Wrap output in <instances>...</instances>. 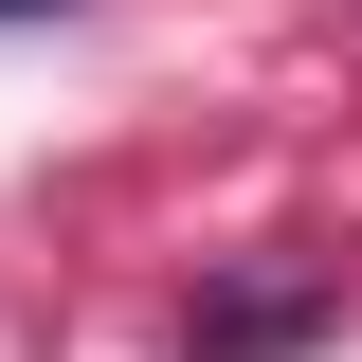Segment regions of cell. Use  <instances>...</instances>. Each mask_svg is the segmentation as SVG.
<instances>
[{
    "mask_svg": "<svg viewBox=\"0 0 362 362\" xmlns=\"http://www.w3.org/2000/svg\"><path fill=\"white\" fill-rule=\"evenodd\" d=\"M0 18H54V0H0Z\"/></svg>",
    "mask_w": 362,
    "mask_h": 362,
    "instance_id": "obj_2",
    "label": "cell"
},
{
    "mask_svg": "<svg viewBox=\"0 0 362 362\" xmlns=\"http://www.w3.org/2000/svg\"><path fill=\"white\" fill-rule=\"evenodd\" d=\"M326 326V272H254V290H199V362H272Z\"/></svg>",
    "mask_w": 362,
    "mask_h": 362,
    "instance_id": "obj_1",
    "label": "cell"
}]
</instances>
